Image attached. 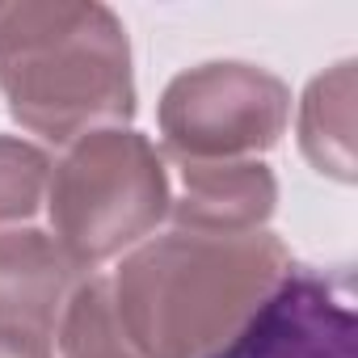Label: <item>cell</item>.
Returning <instances> with one entry per match:
<instances>
[{"instance_id":"1","label":"cell","mask_w":358,"mask_h":358,"mask_svg":"<svg viewBox=\"0 0 358 358\" xmlns=\"http://www.w3.org/2000/svg\"><path fill=\"white\" fill-rule=\"evenodd\" d=\"M291 253L274 232L169 228L110 274L114 312L143 358H215L282 287Z\"/></svg>"},{"instance_id":"2","label":"cell","mask_w":358,"mask_h":358,"mask_svg":"<svg viewBox=\"0 0 358 358\" xmlns=\"http://www.w3.org/2000/svg\"><path fill=\"white\" fill-rule=\"evenodd\" d=\"M0 89L9 114L47 143L122 127L135 114L122 22L97 0L0 5Z\"/></svg>"},{"instance_id":"3","label":"cell","mask_w":358,"mask_h":358,"mask_svg":"<svg viewBox=\"0 0 358 358\" xmlns=\"http://www.w3.org/2000/svg\"><path fill=\"white\" fill-rule=\"evenodd\" d=\"M169 194L160 148L131 127H110L80 135L51 160L43 211L64 253L93 274L156 232L169 215Z\"/></svg>"},{"instance_id":"4","label":"cell","mask_w":358,"mask_h":358,"mask_svg":"<svg viewBox=\"0 0 358 358\" xmlns=\"http://www.w3.org/2000/svg\"><path fill=\"white\" fill-rule=\"evenodd\" d=\"M156 122L169 160H257L291 122V89L257 64H199L169 80Z\"/></svg>"},{"instance_id":"5","label":"cell","mask_w":358,"mask_h":358,"mask_svg":"<svg viewBox=\"0 0 358 358\" xmlns=\"http://www.w3.org/2000/svg\"><path fill=\"white\" fill-rule=\"evenodd\" d=\"M215 358H354V312L320 278L291 270Z\"/></svg>"},{"instance_id":"6","label":"cell","mask_w":358,"mask_h":358,"mask_svg":"<svg viewBox=\"0 0 358 358\" xmlns=\"http://www.w3.org/2000/svg\"><path fill=\"white\" fill-rule=\"evenodd\" d=\"M89 278L64 245L43 228H17L0 236V329L30 333L55 345L59 320Z\"/></svg>"},{"instance_id":"7","label":"cell","mask_w":358,"mask_h":358,"mask_svg":"<svg viewBox=\"0 0 358 358\" xmlns=\"http://www.w3.org/2000/svg\"><path fill=\"white\" fill-rule=\"evenodd\" d=\"M177 190L169 220L186 232L241 236L262 232L278 203V182L262 160H173Z\"/></svg>"},{"instance_id":"8","label":"cell","mask_w":358,"mask_h":358,"mask_svg":"<svg viewBox=\"0 0 358 358\" xmlns=\"http://www.w3.org/2000/svg\"><path fill=\"white\" fill-rule=\"evenodd\" d=\"M299 148L316 173L333 182H354V59L333 64L329 72L312 76L299 101Z\"/></svg>"},{"instance_id":"9","label":"cell","mask_w":358,"mask_h":358,"mask_svg":"<svg viewBox=\"0 0 358 358\" xmlns=\"http://www.w3.org/2000/svg\"><path fill=\"white\" fill-rule=\"evenodd\" d=\"M59 358H143L135 350V341L127 337L118 312H114V295H110V278L89 274L80 282V291L72 295L59 333H55Z\"/></svg>"},{"instance_id":"10","label":"cell","mask_w":358,"mask_h":358,"mask_svg":"<svg viewBox=\"0 0 358 358\" xmlns=\"http://www.w3.org/2000/svg\"><path fill=\"white\" fill-rule=\"evenodd\" d=\"M47 182H51L47 148L22 135H0V236L34 228L38 211L47 207Z\"/></svg>"},{"instance_id":"11","label":"cell","mask_w":358,"mask_h":358,"mask_svg":"<svg viewBox=\"0 0 358 358\" xmlns=\"http://www.w3.org/2000/svg\"><path fill=\"white\" fill-rule=\"evenodd\" d=\"M0 358H55V345L30 333H13L0 329Z\"/></svg>"}]
</instances>
